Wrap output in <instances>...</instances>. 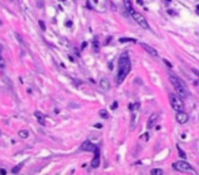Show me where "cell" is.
Segmentation results:
<instances>
[{
	"mask_svg": "<svg viewBox=\"0 0 199 175\" xmlns=\"http://www.w3.org/2000/svg\"><path fill=\"white\" fill-rule=\"evenodd\" d=\"M0 51H2V47H0Z\"/></svg>",
	"mask_w": 199,
	"mask_h": 175,
	"instance_id": "d6a6232c",
	"label": "cell"
},
{
	"mask_svg": "<svg viewBox=\"0 0 199 175\" xmlns=\"http://www.w3.org/2000/svg\"><path fill=\"white\" fill-rule=\"evenodd\" d=\"M21 168H22V164H19V166H17V167H14V168H12V172H14V174H17L18 171H21Z\"/></svg>",
	"mask_w": 199,
	"mask_h": 175,
	"instance_id": "d6986e66",
	"label": "cell"
},
{
	"mask_svg": "<svg viewBox=\"0 0 199 175\" xmlns=\"http://www.w3.org/2000/svg\"><path fill=\"white\" fill-rule=\"evenodd\" d=\"M169 81H170V83L173 85V88L176 89V92H177V95L180 96V97H187V96H188V89H187V86H185V83L183 82L180 78L176 77V75H173V74H170L169 75Z\"/></svg>",
	"mask_w": 199,
	"mask_h": 175,
	"instance_id": "7a4b0ae2",
	"label": "cell"
},
{
	"mask_svg": "<svg viewBox=\"0 0 199 175\" xmlns=\"http://www.w3.org/2000/svg\"><path fill=\"white\" fill-rule=\"evenodd\" d=\"M188 114L184 112V111H180V112L176 114V120L180 123V125H184V123H187L188 122Z\"/></svg>",
	"mask_w": 199,
	"mask_h": 175,
	"instance_id": "8992f818",
	"label": "cell"
},
{
	"mask_svg": "<svg viewBox=\"0 0 199 175\" xmlns=\"http://www.w3.org/2000/svg\"><path fill=\"white\" fill-rule=\"evenodd\" d=\"M131 17L134 18V21L137 22L140 27H143V29H149V23H147V21L145 19V17H143L142 14H139V12H137V11H132L131 12Z\"/></svg>",
	"mask_w": 199,
	"mask_h": 175,
	"instance_id": "5b68a950",
	"label": "cell"
},
{
	"mask_svg": "<svg viewBox=\"0 0 199 175\" xmlns=\"http://www.w3.org/2000/svg\"><path fill=\"white\" fill-rule=\"evenodd\" d=\"M71 25H72V22H71V21H67V22H65V26H67V27H70Z\"/></svg>",
	"mask_w": 199,
	"mask_h": 175,
	"instance_id": "d4e9b609",
	"label": "cell"
},
{
	"mask_svg": "<svg viewBox=\"0 0 199 175\" xmlns=\"http://www.w3.org/2000/svg\"><path fill=\"white\" fill-rule=\"evenodd\" d=\"M138 3H139V4H142V3H143V0H138Z\"/></svg>",
	"mask_w": 199,
	"mask_h": 175,
	"instance_id": "f546056e",
	"label": "cell"
},
{
	"mask_svg": "<svg viewBox=\"0 0 199 175\" xmlns=\"http://www.w3.org/2000/svg\"><path fill=\"white\" fill-rule=\"evenodd\" d=\"M173 168L177 170V171H181V172H190V174H196V171L190 166V163L184 160H180V161H176L173 163Z\"/></svg>",
	"mask_w": 199,
	"mask_h": 175,
	"instance_id": "277c9868",
	"label": "cell"
},
{
	"mask_svg": "<svg viewBox=\"0 0 199 175\" xmlns=\"http://www.w3.org/2000/svg\"><path fill=\"white\" fill-rule=\"evenodd\" d=\"M0 25H2V21H0Z\"/></svg>",
	"mask_w": 199,
	"mask_h": 175,
	"instance_id": "1f68e13d",
	"label": "cell"
},
{
	"mask_svg": "<svg viewBox=\"0 0 199 175\" xmlns=\"http://www.w3.org/2000/svg\"><path fill=\"white\" fill-rule=\"evenodd\" d=\"M94 159H93L92 160V164H90V166L93 167V168H97L98 166H100V151H98V148L95 149L94 151Z\"/></svg>",
	"mask_w": 199,
	"mask_h": 175,
	"instance_id": "9c48e42d",
	"label": "cell"
},
{
	"mask_svg": "<svg viewBox=\"0 0 199 175\" xmlns=\"http://www.w3.org/2000/svg\"><path fill=\"white\" fill-rule=\"evenodd\" d=\"M19 137H22V138H27V137H29V131H27V130H21V131H19Z\"/></svg>",
	"mask_w": 199,
	"mask_h": 175,
	"instance_id": "9a60e30c",
	"label": "cell"
},
{
	"mask_svg": "<svg viewBox=\"0 0 199 175\" xmlns=\"http://www.w3.org/2000/svg\"><path fill=\"white\" fill-rule=\"evenodd\" d=\"M97 149V146L92 142V141H85L82 145H80V151H86V152H94Z\"/></svg>",
	"mask_w": 199,
	"mask_h": 175,
	"instance_id": "52a82bcc",
	"label": "cell"
},
{
	"mask_svg": "<svg viewBox=\"0 0 199 175\" xmlns=\"http://www.w3.org/2000/svg\"><path fill=\"white\" fill-rule=\"evenodd\" d=\"M40 27H41L42 30H45V25H44V22H42V21H40Z\"/></svg>",
	"mask_w": 199,
	"mask_h": 175,
	"instance_id": "603a6c76",
	"label": "cell"
},
{
	"mask_svg": "<svg viewBox=\"0 0 199 175\" xmlns=\"http://www.w3.org/2000/svg\"><path fill=\"white\" fill-rule=\"evenodd\" d=\"M110 108H112V110H116V108H117V103H113L112 105H110Z\"/></svg>",
	"mask_w": 199,
	"mask_h": 175,
	"instance_id": "cb8c5ba5",
	"label": "cell"
},
{
	"mask_svg": "<svg viewBox=\"0 0 199 175\" xmlns=\"http://www.w3.org/2000/svg\"><path fill=\"white\" fill-rule=\"evenodd\" d=\"M165 3H167V4H169V3H170V0H165Z\"/></svg>",
	"mask_w": 199,
	"mask_h": 175,
	"instance_id": "f1b7e54d",
	"label": "cell"
},
{
	"mask_svg": "<svg viewBox=\"0 0 199 175\" xmlns=\"http://www.w3.org/2000/svg\"><path fill=\"white\" fill-rule=\"evenodd\" d=\"M119 41L120 42H137V40L135 39H128V37H122Z\"/></svg>",
	"mask_w": 199,
	"mask_h": 175,
	"instance_id": "4fadbf2b",
	"label": "cell"
},
{
	"mask_svg": "<svg viewBox=\"0 0 199 175\" xmlns=\"http://www.w3.org/2000/svg\"><path fill=\"white\" fill-rule=\"evenodd\" d=\"M169 103L170 105H172V108L175 111H177V112H180V111H184V103H183V100L180 98V96H176L173 95V93H170L169 95Z\"/></svg>",
	"mask_w": 199,
	"mask_h": 175,
	"instance_id": "3957f363",
	"label": "cell"
},
{
	"mask_svg": "<svg viewBox=\"0 0 199 175\" xmlns=\"http://www.w3.org/2000/svg\"><path fill=\"white\" fill-rule=\"evenodd\" d=\"M164 63H165V64H167V67H168V68H172V64H170V62H169V60L164 59Z\"/></svg>",
	"mask_w": 199,
	"mask_h": 175,
	"instance_id": "ffe728a7",
	"label": "cell"
},
{
	"mask_svg": "<svg viewBox=\"0 0 199 175\" xmlns=\"http://www.w3.org/2000/svg\"><path fill=\"white\" fill-rule=\"evenodd\" d=\"M196 12H198V14H199V4H198V6H196Z\"/></svg>",
	"mask_w": 199,
	"mask_h": 175,
	"instance_id": "83f0119b",
	"label": "cell"
},
{
	"mask_svg": "<svg viewBox=\"0 0 199 175\" xmlns=\"http://www.w3.org/2000/svg\"><path fill=\"white\" fill-rule=\"evenodd\" d=\"M4 66H6V63H4V59L0 56V68H3Z\"/></svg>",
	"mask_w": 199,
	"mask_h": 175,
	"instance_id": "44dd1931",
	"label": "cell"
},
{
	"mask_svg": "<svg viewBox=\"0 0 199 175\" xmlns=\"http://www.w3.org/2000/svg\"><path fill=\"white\" fill-rule=\"evenodd\" d=\"M0 174H3V175H6V174H7V171H6V170H0Z\"/></svg>",
	"mask_w": 199,
	"mask_h": 175,
	"instance_id": "4316f807",
	"label": "cell"
},
{
	"mask_svg": "<svg viewBox=\"0 0 199 175\" xmlns=\"http://www.w3.org/2000/svg\"><path fill=\"white\" fill-rule=\"evenodd\" d=\"M192 73H194V74L196 75V77L199 78V70H196V68H192Z\"/></svg>",
	"mask_w": 199,
	"mask_h": 175,
	"instance_id": "7402d4cb",
	"label": "cell"
},
{
	"mask_svg": "<svg viewBox=\"0 0 199 175\" xmlns=\"http://www.w3.org/2000/svg\"><path fill=\"white\" fill-rule=\"evenodd\" d=\"M152 174L153 175H162L164 171H162V170H160V168H153L152 170Z\"/></svg>",
	"mask_w": 199,
	"mask_h": 175,
	"instance_id": "5bb4252c",
	"label": "cell"
},
{
	"mask_svg": "<svg viewBox=\"0 0 199 175\" xmlns=\"http://www.w3.org/2000/svg\"><path fill=\"white\" fill-rule=\"evenodd\" d=\"M131 70V62L128 59V56L123 55L119 59V73H117V83H122L124 81V78L128 75Z\"/></svg>",
	"mask_w": 199,
	"mask_h": 175,
	"instance_id": "6da1fadb",
	"label": "cell"
},
{
	"mask_svg": "<svg viewBox=\"0 0 199 175\" xmlns=\"http://www.w3.org/2000/svg\"><path fill=\"white\" fill-rule=\"evenodd\" d=\"M60 2H65V0H60Z\"/></svg>",
	"mask_w": 199,
	"mask_h": 175,
	"instance_id": "4dcf8cb0",
	"label": "cell"
},
{
	"mask_svg": "<svg viewBox=\"0 0 199 175\" xmlns=\"http://www.w3.org/2000/svg\"><path fill=\"white\" fill-rule=\"evenodd\" d=\"M124 6H125V8L128 10V12H132V11H135L134 10V7H132V4H131V0H124Z\"/></svg>",
	"mask_w": 199,
	"mask_h": 175,
	"instance_id": "7c38bea8",
	"label": "cell"
},
{
	"mask_svg": "<svg viewBox=\"0 0 199 175\" xmlns=\"http://www.w3.org/2000/svg\"><path fill=\"white\" fill-rule=\"evenodd\" d=\"M142 47L145 48V51H146V52H149V54L152 55V56H157V55H158V54H157V51H155L154 48H152V47H150V45H147V44H143Z\"/></svg>",
	"mask_w": 199,
	"mask_h": 175,
	"instance_id": "8fae6325",
	"label": "cell"
},
{
	"mask_svg": "<svg viewBox=\"0 0 199 175\" xmlns=\"http://www.w3.org/2000/svg\"><path fill=\"white\" fill-rule=\"evenodd\" d=\"M100 115H101V118L108 119V112H107L105 110H101V111H100Z\"/></svg>",
	"mask_w": 199,
	"mask_h": 175,
	"instance_id": "e0dca14e",
	"label": "cell"
},
{
	"mask_svg": "<svg viewBox=\"0 0 199 175\" xmlns=\"http://www.w3.org/2000/svg\"><path fill=\"white\" fill-rule=\"evenodd\" d=\"M157 119H158V114L157 112H153L152 115H150V118H149V120H147V129H152V127H154V125H155V122H157Z\"/></svg>",
	"mask_w": 199,
	"mask_h": 175,
	"instance_id": "ba28073f",
	"label": "cell"
},
{
	"mask_svg": "<svg viewBox=\"0 0 199 175\" xmlns=\"http://www.w3.org/2000/svg\"><path fill=\"white\" fill-rule=\"evenodd\" d=\"M36 116H37V118H38V120H40V123H41V125H45V122H44V116H42L41 114H40V112H36Z\"/></svg>",
	"mask_w": 199,
	"mask_h": 175,
	"instance_id": "2e32d148",
	"label": "cell"
},
{
	"mask_svg": "<svg viewBox=\"0 0 199 175\" xmlns=\"http://www.w3.org/2000/svg\"><path fill=\"white\" fill-rule=\"evenodd\" d=\"M140 138H142V139H145V141H146V139H147V138H149V136H147V134H143V136H142V137H140Z\"/></svg>",
	"mask_w": 199,
	"mask_h": 175,
	"instance_id": "484cf974",
	"label": "cell"
},
{
	"mask_svg": "<svg viewBox=\"0 0 199 175\" xmlns=\"http://www.w3.org/2000/svg\"><path fill=\"white\" fill-rule=\"evenodd\" d=\"M177 151H179V153H180V156H181V157H183V159H184V157H185V156H187V155H185V152H184V151H183V149H181V148H180V146H177Z\"/></svg>",
	"mask_w": 199,
	"mask_h": 175,
	"instance_id": "ac0fdd59",
	"label": "cell"
},
{
	"mask_svg": "<svg viewBox=\"0 0 199 175\" xmlns=\"http://www.w3.org/2000/svg\"><path fill=\"white\" fill-rule=\"evenodd\" d=\"M100 86H101L102 90H109L110 89V83H109V81H108L107 78H101V80H100Z\"/></svg>",
	"mask_w": 199,
	"mask_h": 175,
	"instance_id": "30bf717a",
	"label": "cell"
}]
</instances>
